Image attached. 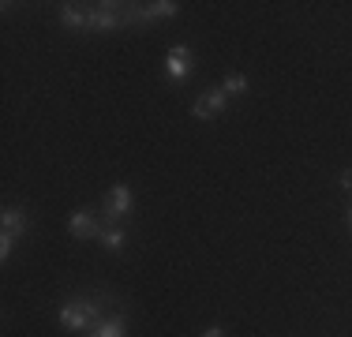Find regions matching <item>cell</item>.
<instances>
[{"label": "cell", "instance_id": "6da1fadb", "mask_svg": "<svg viewBox=\"0 0 352 337\" xmlns=\"http://www.w3.org/2000/svg\"><path fill=\"white\" fill-rule=\"evenodd\" d=\"M102 323V300L98 296H72L60 303V326L72 334H87Z\"/></svg>", "mask_w": 352, "mask_h": 337}, {"label": "cell", "instance_id": "7a4b0ae2", "mask_svg": "<svg viewBox=\"0 0 352 337\" xmlns=\"http://www.w3.org/2000/svg\"><path fill=\"white\" fill-rule=\"evenodd\" d=\"M68 229H72L75 240H98L105 229V217H98L94 210H75L68 217Z\"/></svg>", "mask_w": 352, "mask_h": 337}, {"label": "cell", "instance_id": "3957f363", "mask_svg": "<svg viewBox=\"0 0 352 337\" xmlns=\"http://www.w3.org/2000/svg\"><path fill=\"white\" fill-rule=\"evenodd\" d=\"M191 67H195L191 49L188 45H173L169 56H165V79H169V83H184L191 75Z\"/></svg>", "mask_w": 352, "mask_h": 337}, {"label": "cell", "instance_id": "277c9868", "mask_svg": "<svg viewBox=\"0 0 352 337\" xmlns=\"http://www.w3.org/2000/svg\"><path fill=\"white\" fill-rule=\"evenodd\" d=\"M124 4H90V30H113L120 23H128V12H120Z\"/></svg>", "mask_w": 352, "mask_h": 337}, {"label": "cell", "instance_id": "5b68a950", "mask_svg": "<svg viewBox=\"0 0 352 337\" xmlns=\"http://www.w3.org/2000/svg\"><path fill=\"white\" fill-rule=\"evenodd\" d=\"M225 105H229V94H225L221 87H210V90H203V94H199V101L191 105V113H195L199 120H210V116H217Z\"/></svg>", "mask_w": 352, "mask_h": 337}, {"label": "cell", "instance_id": "8992f818", "mask_svg": "<svg viewBox=\"0 0 352 337\" xmlns=\"http://www.w3.org/2000/svg\"><path fill=\"white\" fill-rule=\"evenodd\" d=\"M124 214H131V188L128 184H113V191L105 195V221H116Z\"/></svg>", "mask_w": 352, "mask_h": 337}, {"label": "cell", "instance_id": "52a82bcc", "mask_svg": "<svg viewBox=\"0 0 352 337\" xmlns=\"http://www.w3.org/2000/svg\"><path fill=\"white\" fill-rule=\"evenodd\" d=\"M180 12V4L173 0H157V4H146V8H131L128 12V23H150V19H173Z\"/></svg>", "mask_w": 352, "mask_h": 337}, {"label": "cell", "instance_id": "ba28073f", "mask_svg": "<svg viewBox=\"0 0 352 337\" xmlns=\"http://www.w3.org/2000/svg\"><path fill=\"white\" fill-rule=\"evenodd\" d=\"M30 229V217H27V210H19V206H4V214H0V232L4 236H15L19 240L23 232Z\"/></svg>", "mask_w": 352, "mask_h": 337}, {"label": "cell", "instance_id": "9c48e42d", "mask_svg": "<svg viewBox=\"0 0 352 337\" xmlns=\"http://www.w3.org/2000/svg\"><path fill=\"white\" fill-rule=\"evenodd\" d=\"M60 23L68 30H90V8L87 4H60Z\"/></svg>", "mask_w": 352, "mask_h": 337}, {"label": "cell", "instance_id": "30bf717a", "mask_svg": "<svg viewBox=\"0 0 352 337\" xmlns=\"http://www.w3.org/2000/svg\"><path fill=\"white\" fill-rule=\"evenodd\" d=\"M82 337H128V318L124 315H113V318H102L94 330H87Z\"/></svg>", "mask_w": 352, "mask_h": 337}, {"label": "cell", "instance_id": "8fae6325", "mask_svg": "<svg viewBox=\"0 0 352 337\" xmlns=\"http://www.w3.org/2000/svg\"><path fill=\"white\" fill-rule=\"evenodd\" d=\"M98 240H102V248L113 251V255H116V251H124V229H120L116 221H105V229H102V236H98Z\"/></svg>", "mask_w": 352, "mask_h": 337}, {"label": "cell", "instance_id": "7c38bea8", "mask_svg": "<svg viewBox=\"0 0 352 337\" xmlns=\"http://www.w3.org/2000/svg\"><path fill=\"white\" fill-rule=\"evenodd\" d=\"M221 90H225L229 98H240V94L248 90V79H244L240 72H229V75H225V83H221Z\"/></svg>", "mask_w": 352, "mask_h": 337}, {"label": "cell", "instance_id": "4fadbf2b", "mask_svg": "<svg viewBox=\"0 0 352 337\" xmlns=\"http://www.w3.org/2000/svg\"><path fill=\"white\" fill-rule=\"evenodd\" d=\"M12 248H15V236H4V232H0V259L12 255Z\"/></svg>", "mask_w": 352, "mask_h": 337}, {"label": "cell", "instance_id": "5bb4252c", "mask_svg": "<svg viewBox=\"0 0 352 337\" xmlns=\"http://www.w3.org/2000/svg\"><path fill=\"white\" fill-rule=\"evenodd\" d=\"M203 337H225V334H221V326H210V330H203Z\"/></svg>", "mask_w": 352, "mask_h": 337}, {"label": "cell", "instance_id": "9a60e30c", "mask_svg": "<svg viewBox=\"0 0 352 337\" xmlns=\"http://www.w3.org/2000/svg\"><path fill=\"white\" fill-rule=\"evenodd\" d=\"M341 184H345V188L352 191V173H341Z\"/></svg>", "mask_w": 352, "mask_h": 337}, {"label": "cell", "instance_id": "2e32d148", "mask_svg": "<svg viewBox=\"0 0 352 337\" xmlns=\"http://www.w3.org/2000/svg\"><path fill=\"white\" fill-rule=\"evenodd\" d=\"M349 225H352V210H349Z\"/></svg>", "mask_w": 352, "mask_h": 337}]
</instances>
